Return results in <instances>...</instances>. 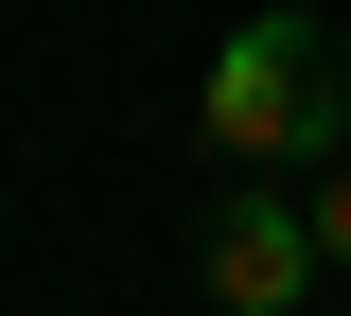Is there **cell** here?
I'll return each mask as SVG.
<instances>
[{
    "label": "cell",
    "mask_w": 351,
    "mask_h": 316,
    "mask_svg": "<svg viewBox=\"0 0 351 316\" xmlns=\"http://www.w3.org/2000/svg\"><path fill=\"white\" fill-rule=\"evenodd\" d=\"M193 141H211L228 176H316V158H351V53H334V18H299V0L228 18V53L193 71Z\"/></svg>",
    "instance_id": "cell-1"
},
{
    "label": "cell",
    "mask_w": 351,
    "mask_h": 316,
    "mask_svg": "<svg viewBox=\"0 0 351 316\" xmlns=\"http://www.w3.org/2000/svg\"><path fill=\"white\" fill-rule=\"evenodd\" d=\"M193 281H211L228 316H299L334 264H316V211H299V193H211V228H193Z\"/></svg>",
    "instance_id": "cell-2"
},
{
    "label": "cell",
    "mask_w": 351,
    "mask_h": 316,
    "mask_svg": "<svg viewBox=\"0 0 351 316\" xmlns=\"http://www.w3.org/2000/svg\"><path fill=\"white\" fill-rule=\"evenodd\" d=\"M299 211H316V264L351 281V158H316V193H299Z\"/></svg>",
    "instance_id": "cell-3"
}]
</instances>
